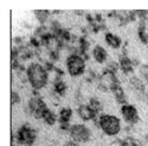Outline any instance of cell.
<instances>
[{"mask_svg": "<svg viewBox=\"0 0 148 146\" xmlns=\"http://www.w3.org/2000/svg\"><path fill=\"white\" fill-rule=\"evenodd\" d=\"M27 81L34 90L44 88L48 83V72L43 64L39 62H31L26 68Z\"/></svg>", "mask_w": 148, "mask_h": 146, "instance_id": "6da1fadb", "label": "cell"}, {"mask_svg": "<svg viewBox=\"0 0 148 146\" xmlns=\"http://www.w3.org/2000/svg\"><path fill=\"white\" fill-rule=\"evenodd\" d=\"M98 126L108 136H116L121 130V121L117 116L111 114H101L97 118Z\"/></svg>", "mask_w": 148, "mask_h": 146, "instance_id": "7a4b0ae2", "label": "cell"}, {"mask_svg": "<svg viewBox=\"0 0 148 146\" xmlns=\"http://www.w3.org/2000/svg\"><path fill=\"white\" fill-rule=\"evenodd\" d=\"M66 67L71 76H79L86 70V60L77 53H71L66 59Z\"/></svg>", "mask_w": 148, "mask_h": 146, "instance_id": "3957f363", "label": "cell"}, {"mask_svg": "<svg viewBox=\"0 0 148 146\" xmlns=\"http://www.w3.org/2000/svg\"><path fill=\"white\" fill-rule=\"evenodd\" d=\"M15 139L18 145L22 146H32L37 140V131L30 125L25 124L18 128L15 133Z\"/></svg>", "mask_w": 148, "mask_h": 146, "instance_id": "277c9868", "label": "cell"}, {"mask_svg": "<svg viewBox=\"0 0 148 146\" xmlns=\"http://www.w3.org/2000/svg\"><path fill=\"white\" fill-rule=\"evenodd\" d=\"M69 135L71 140H73L77 143L88 142L91 138V131L86 125L84 124H74L71 126L69 130Z\"/></svg>", "mask_w": 148, "mask_h": 146, "instance_id": "5b68a950", "label": "cell"}, {"mask_svg": "<svg viewBox=\"0 0 148 146\" xmlns=\"http://www.w3.org/2000/svg\"><path fill=\"white\" fill-rule=\"evenodd\" d=\"M47 105L44 102V100L39 96L34 94L31 96L28 100V110L29 113L37 119H42V117L44 115L45 111L47 110Z\"/></svg>", "mask_w": 148, "mask_h": 146, "instance_id": "8992f818", "label": "cell"}, {"mask_svg": "<svg viewBox=\"0 0 148 146\" xmlns=\"http://www.w3.org/2000/svg\"><path fill=\"white\" fill-rule=\"evenodd\" d=\"M120 113H121V116L123 118V120L131 127L133 125H136L140 121V115H138V112H137L136 108L134 105L129 104V103L121 105Z\"/></svg>", "mask_w": 148, "mask_h": 146, "instance_id": "52a82bcc", "label": "cell"}, {"mask_svg": "<svg viewBox=\"0 0 148 146\" xmlns=\"http://www.w3.org/2000/svg\"><path fill=\"white\" fill-rule=\"evenodd\" d=\"M110 90L112 91V94L114 95L115 100L118 102L119 104L125 105L127 104V96L125 90L122 88L121 84L119 81L117 82H113L110 84Z\"/></svg>", "mask_w": 148, "mask_h": 146, "instance_id": "ba28073f", "label": "cell"}, {"mask_svg": "<svg viewBox=\"0 0 148 146\" xmlns=\"http://www.w3.org/2000/svg\"><path fill=\"white\" fill-rule=\"evenodd\" d=\"M77 115L82 120L84 121H90V120H97L98 114L92 111V109L88 104H79L77 106Z\"/></svg>", "mask_w": 148, "mask_h": 146, "instance_id": "9c48e42d", "label": "cell"}, {"mask_svg": "<svg viewBox=\"0 0 148 146\" xmlns=\"http://www.w3.org/2000/svg\"><path fill=\"white\" fill-rule=\"evenodd\" d=\"M118 64H119V69L123 72V74L129 75L133 72L135 61H133L129 56H127L126 54H121L119 56Z\"/></svg>", "mask_w": 148, "mask_h": 146, "instance_id": "30bf717a", "label": "cell"}, {"mask_svg": "<svg viewBox=\"0 0 148 146\" xmlns=\"http://www.w3.org/2000/svg\"><path fill=\"white\" fill-rule=\"evenodd\" d=\"M129 84L130 87L133 89V91L137 96L144 98L145 94H146V88H145V84L138 76L136 75H132L129 77Z\"/></svg>", "mask_w": 148, "mask_h": 146, "instance_id": "8fae6325", "label": "cell"}, {"mask_svg": "<svg viewBox=\"0 0 148 146\" xmlns=\"http://www.w3.org/2000/svg\"><path fill=\"white\" fill-rule=\"evenodd\" d=\"M104 40L106 42V44H108L110 47H112V49H118L121 47V45H122L121 38L118 37L117 34H112V32H106V34H104Z\"/></svg>", "mask_w": 148, "mask_h": 146, "instance_id": "7c38bea8", "label": "cell"}, {"mask_svg": "<svg viewBox=\"0 0 148 146\" xmlns=\"http://www.w3.org/2000/svg\"><path fill=\"white\" fill-rule=\"evenodd\" d=\"M92 56L97 62L99 64H104L108 60V52L101 45H96L92 49Z\"/></svg>", "mask_w": 148, "mask_h": 146, "instance_id": "4fadbf2b", "label": "cell"}, {"mask_svg": "<svg viewBox=\"0 0 148 146\" xmlns=\"http://www.w3.org/2000/svg\"><path fill=\"white\" fill-rule=\"evenodd\" d=\"M137 36L142 43L148 45V30H147V21H140L137 27Z\"/></svg>", "mask_w": 148, "mask_h": 146, "instance_id": "5bb4252c", "label": "cell"}, {"mask_svg": "<svg viewBox=\"0 0 148 146\" xmlns=\"http://www.w3.org/2000/svg\"><path fill=\"white\" fill-rule=\"evenodd\" d=\"M73 116V111L70 108H61L58 113V123H69Z\"/></svg>", "mask_w": 148, "mask_h": 146, "instance_id": "9a60e30c", "label": "cell"}, {"mask_svg": "<svg viewBox=\"0 0 148 146\" xmlns=\"http://www.w3.org/2000/svg\"><path fill=\"white\" fill-rule=\"evenodd\" d=\"M42 119L44 120V123L46 125H48V126H54L58 121V116L51 109H47L45 111Z\"/></svg>", "mask_w": 148, "mask_h": 146, "instance_id": "2e32d148", "label": "cell"}, {"mask_svg": "<svg viewBox=\"0 0 148 146\" xmlns=\"http://www.w3.org/2000/svg\"><path fill=\"white\" fill-rule=\"evenodd\" d=\"M34 14L38 22L40 23L41 25H44L51 16V12L48 10H34Z\"/></svg>", "mask_w": 148, "mask_h": 146, "instance_id": "e0dca14e", "label": "cell"}, {"mask_svg": "<svg viewBox=\"0 0 148 146\" xmlns=\"http://www.w3.org/2000/svg\"><path fill=\"white\" fill-rule=\"evenodd\" d=\"M68 87L66 82H63L61 79H57L54 82V93L57 96H63L67 91Z\"/></svg>", "mask_w": 148, "mask_h": 146, "instance_id": "ac0fdd59", "label": "cell"}, {"mask_svg": "<svg viewBox=\"0 0 148 146\" xmlns=\"http://www.w3.org/2000/svg\"><path fill=\"white\" fill-rule=\"evenodd\" d=\"M88 105L92 109V111L97 114H99V113L102 112V110H103V104H102V102L100 101V99L97 97H91L89 99V102H88Z\"/></svg>", "mask_w": 148, "mask_h": 146, "instance_id": "d6986e66", "label": "cell"}, {"mask_svg": "<svg viewBox=\"0 0 148 146\" xmlns=\"http://www.w3.org/2000/svg\"><path fill=\"white\" fill-rule=\"evenodd\" d=\"M120 145L121 146H143L141 141H138L137 139L132 138V136H127L125 139L120 140Z\"/></svg>", "mask_w": 148, "mask_h": 146, "instance_id": "ffe728a7", "label": "cell"}, {"mask_svg": "<svg viewBox=\"0 0 148 146\" xmlns=\"http://www.w3.org/2000/svg\"><path fill=\"white\" fill-rule=\"evenodd\" d=\"M19 102H21V96L17 91H15V90H12L11 91V104L12 105H16L18 104Z\"/></svg>", "mask_w": 148, "mask_h": 146, "instance_id": "44dd1931", "label": "cell"}, {"mask_svg": "<svg viewBox=\"0 0 148 146\" xmlns=\"http://www.w3.org/2000/svg\"><path fill=\"white\" fill-rule=\"evenodd\" d=\"M140 73H141L142 77L148 83V64H142L141 67H140Z\"/></svg>", "mask_w": 148, "mask_h": 146, "instance_id": "7402d4cb", "label": "cell"}, {"mask_svg": "<svg viewBox=\"0 0 148 146\" xmlns=\"http://www.w3.org/2000/svg\"><path fill=\"white\" fill-rule=\"evenodd\" d=\"M135 14H136L137 19H140V21H147V17H148L147 10H136Z\"/></svg>", "mask_w": 148, "mask_h": 146, "instance_id": "603a6c76", "label": "cell"}, {"mask_svg": "<svg viewBox=\"0 0 148 146\" xmlns=\"http://www.w3.org/2000/svg\"><path fill=\"white\" fill-rule=\"evenodd\" d=\"M64 146H79V143L75 142L73 140H69V141L64 144Z\"/></svg>", "mask_w": 148, "mask_h": 146, "instance_id": "cb8c5ba5", "label": "cell"}, {"mask_svg": "<svg viewBox=\"0 0 148 146\" xmlns=\"http://www.w3.org/2000/svg\"><path fill=\"white\" fill-rule=\"evenodd\" d=\"M144 100L146 101V103L148 104V93H146V94H145V96H144Z\"/></svg>", "mask_w": 148, "mask_h": 146, "instance_id": "d4e9b609", "label": "cell"}]
</instances>
